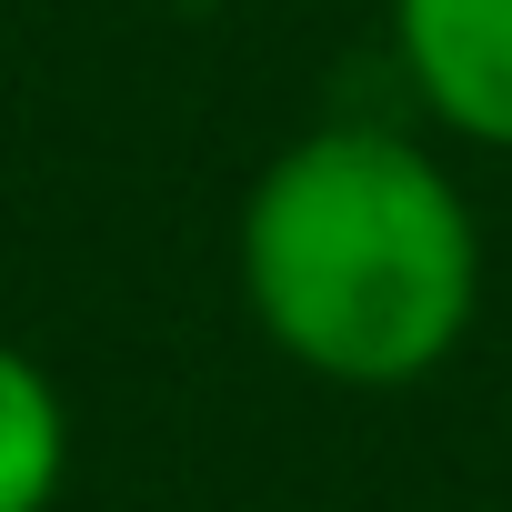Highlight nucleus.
Segmentation results:
<instances>
[{"instance_id":"f257e3e1","label":"nucleus","mask_w":512,"mask_h":512,"mask_svg":"<svg viewBox=\"0 0 512 512\" xmlns=\"http://www.w3.org/2000/svg\"><path fill=\"white\" fill-rule=\"evenodd\" d=\"M231 262L262 342L342 392L442 372L482 312V221L462 181L382 121L282 141L241 201Z\"/></svg>"},{"instance_id":"f03ea898","label":"nucleus","mask_w":512,"mask_h":512,"mask_svg":"<svg viewBox=\"0 0 512 512\" xmlns=\"http://www.w3.org/2000/svg\"><path fill=\"white\" fill-rule=\"evenodd\" d=\"M392 51L442 131L512 151V0H392Z\"/></svg>"},{"instance_id":"7ed1b4c3","label":"nucleus","mask_w":512,"mask_h":512,"mask_svg":"<svg viewBox=\"0 0 512 512\" xmlns=\"http://www.w3.org/2000/svg\"><path fill=\"white\" fill-rule=\"evenodd\" d=\"M61 472H71V402L21 342H0V512H51Z\"/></svg>"},{"instance_id":"20e7f679","label":"nucleus","mask_w":512,"mask_h":512,"mask_svg":"<svg viewBox=\"0 0 512 512\" xmlns=\"http://www.w3.org/2000/svg\"><path fill=\"white\" fill-rule=\"evenodd\" d=\"M502 161H512V151H502Z\"/></svg>"}]
</instances>
